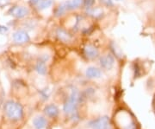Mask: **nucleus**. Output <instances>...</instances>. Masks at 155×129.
Here are the masks:
<instances>
[{
  "mask_svg": "<svg viewBox=\"0 0 155 129\" xmlns=\"http://www.w3.org/2000/svg\"><path fill=\"white\" fill-rule=\"evenodd\" d=\"M4 113L8 120L13 122L20 121L23 118L24 111L22 106L17 101L9 100L4 104Z\"/></svg>",
  "mask_w": 155,
  "mask_h": 129,
  "instance_id": "obj_1",
  "label": "nucleus"
},
{
  "mask_svg": "<svg viewBox=\"0 0 155 129\" xmlns=\"http://www.w3.org/2000/svg\"><path fill=\"white\" fill-rule=\"evenodd\" d=\"M81 101L80 92L77 89H72L71 94L66 102L63 105V111L66 114H72V113L77 111L78 103Z\"/></svg>",
  "mask_w": 155,
  "mask_h": 129,
  "instance_id": "obj_2",
  "label": "nucleus"
},
{
  "mask_svg": "<svg viewBox=\"0 0 155 129\" xmlns=\"http://www.w3.org/2000/svg\"><path fill=\"white\" fill-rule=\"evenodd\" d=\"M88 127L91 129H111L110 119L108 116H101L91 120Z\"/></svg>",
  "mask_w": 155,
  "mask_h": 129,
  "instance_id": "obj_3",
  "label": "nucleus"
},
{
  "mask_svg": "<svg viewBox=\"0 0 155 129\" xmlns=\"http://www.w3.org/2000/svg\"><path fill=\"white\" fill-rule=\"evenodd\" d=\"M8 13L11 15V17H15L17 19H22V18H24L28 16L29 11H28V8H26L24 6L14 5L10 8Z\"/></svg>",
  "mask_w": 155,
  "mask_h": 129,
  "instance_id": "obj_4",
  "label": "nucleus"
},
{
  "mask_svg": "<svg viewBox=\"0 0 155 129\" xmlns=\"http://www.w3.org/2000/svg\"><path fill=\"white\" fill-rule=\"evenodd\" d=\"M13 42L17 44H24L30 41V37L27 31L23 30H18L12 35Z\"/></svg>",
  "mask_w": 155,
  "mask_h": 129,
  "instance_id": "obj_5",
  "label": "nucleus"
},
{
  "mask_svg": "<svg viewBox=\"0 0 155 129\" xmlns=\"http://www.w3.org/2000/svg\"><path fill=\"white\" fill-rule=\"evenodd\" d=\"M99 64L102 68L110 70L115 65V58L110 54H106L99 57Z\"/></svg>",
  "mask_w": 155,
  "mask_h": 129,
  "instance_id": "obj_6",
  "label": "nucleus"
},
{
  "mask_svg": "<svg viewBox=\"0 0 155 129\" xmlns=\"http://www.w3.org/2000/svg\"><path fill=\"white\" fill-rule=\"evenodd\" d=\"M84 56L91 60H94V59H97V57H99L98 49L92 44L85 45L84 47Z\"/></svg>",
  "mask_w": 155,
  "mask_h": 129,
  "instance_id": "obj_7",
  "label": "nucleus"
},
{
  "mask_svg": "<svg viewBox=\"0 0 155 129\" xmlns=\"http://www.w3.org/2000/svg\"><path fill=\"white\" fill-rule=\"evenodd\" d=\"M43 112L48 117V118L54 119L56 118L59 113H60V109L59 107L56 106L55 104L54 103H51V104H48L47 106H45L44 109H43Z\"/></svg>",
  "mask_w": 155,
  "mask_h": 129,
  "instance_id": "obj_8",
  "label": "nucleus"
},
{
  "mask_svg": "<svg viewBox=\"0 0 155 129\" xmlns=\"http://www.w3.org/2000/svg\"><path fill=\"white\" fill-rule=\"evenodd\" d=\"M85 75L89 79H99L102 76V71L98 68L91 66L86 68Z\"/></svg>",
  "mask_w": 155,
  "mask_h": 129,
  "instance_id": "obj_9",
  "label": "nucleus"
},
{
  "mask_svg": "<svg viewBox=\"0 0 155 129\" xmlns=\"http://www.w3.org/2000/svg\"><path fill=\"white\" fill-rule=\"evenodd\" d=\"M86 14L93 18H100L104 16V12L102 7H90L86 8Z\"/></svg>",
  "mask_w": 155,
  "mask_h": 129,
  "instance_id": "obj_10",
  "label": "nucleus"
},
{
  "mask_svg": "<svg viewBox=\"0 0 155 129\" xmlns=\"http://www.w3.org/2000/svg\"><path fill=\"white\" fill-rule=\"evenodd\" d=\"M55 34L57 38L60 41H61V42H63V43H69L72 40L71 35L68 33L66 30H64V29L58 28L56 30Z\"/></svg>",
  "mask_w": 155,
  "mask_h": 129,
  "instance_id": "obj_11",
  "label": "nucleus"
},
{
  "mask_svg": "<svg viewBox=\"0 0 155 129\" xmlns=\"http://www.w3.org/2000/svg\"><path fill=\"white\" fill-rule=\"evenodd\" d=\"M32 123L35 129H44L48 125V120L43 116H37L34 118Z\"/></svg>",
  "mask_w": 155,
  "mask_h": 129,
  "instance_id": "obj_12",
  "label": "nucleus"
},
{
  "mask_svg": "<svg viewBox=\"0 0 155 129\" xmlns=\"http://www.w3.org/2000/svg\"><path fill=\"white\" fill-rule=\"evenodd\" d=\"M67 11H68V9H67V3L64 2V3H61V5H59L56 7L54 9V14L56 17H61L64 16Z\"/></svg>",
  "mask_w": 155,
  "mask_h": 129,
  "instance_id": "obj_13",
  "label": "nucleus"
},
{
  "mask_svg": "<svg viewBox=\"0 0 155 129\" xmlns=\"http://www.w3.org/2000/svg\"><path fill=\"white\" fill-rule=\"evenodd\" d=\"M66 3H67L68 11L77 10L84 5V0H68Z\"/></svg>",
  "mask_w": 155,
  "mask_h": 129,
  "instance_id": "obj_14",
  "label": "nucleus"
},
{
  "mask_svg": "<svg viewBox=\"0 0 155 129\" xmlns=\"http://www.w3.org/2000/svg\"><path fill=\"white\" fill-rule=\"evenodd\" d=\"M35 71L41 75H45L47 74V71H48V68H47V65H46V62L44 61H41L40 60L38 62H36L35 64Z\"/></svg>",
  "mask_w": 155,
  "mask_h": 129,
  "instance_id": "obj_15",
  "label": "nucleus"
},
{
  "mask_svg": "<svg viewBox=\"0 0 155 129\" xmlns=\"http://www.w3.org/2000/svg\"><path fill=\"white\" fill-rule=\"evenodd\" d=\"M54 0H41V2L36 6L39 11H44L46 9H48L49 7L53 5Z\"/></svg>",
  "mask_w": 155,
  "mask_h": 129,
  "instance_id": "obj_16",
  "label": "nucleus"
},
{
  "mask_svg": "<svg viewBox=\"0 0 155 129\" xmlns=\"http://www.w3.org/2000/svg\"><path fill=\"white\" fill-rule=\"evenodd\" d=\"M39 94H40V96H41V98L43 101H47V100H48V98H49V96H50V93H49V91L47 89L41 90V91L39 92Z\"/></svg>",
  "mask_w": 155,
  "mask_h": 129,
  "instance_id": "obj_17",
  "label": "nucleus"
},
{
  "mask_svg": "<svg viewBox=\"0 0 155 129\" xmlns=\"http://www.w3.org/2000/svg\"><path fill=\"white\" fill-rule=\"evenodd\" d=\"M100 3L103 5L106 6V7H111V6H113L115 5L112 0H100Z\"/></svg>",
  "mask_w": 155,
  "mask_h": 129,
  "instance_id": "obj_18",
  "label": "nucleus"
},
{
  "mask_svg": "<svg viewBox=\"0 0 155 129\" xmlns=\"http://www.w3.org/2000/svg\"><path fill=\"white\" fill-rule=\"evenodd\" d=\"M95 0H84V6L85 8H90L94 5Z\"/></svg>",
  "mask_w": 155,
  "mask_h": 129,
  "instance_id": "obj_19",
  "label": "nucleus"
},
{
  "mask_svg": "<svg viewBox=\"0 0 155 129\" xmlns=\"http://www.w3.org/2000/svg\"><path fill=\"white\" fill-rule=\"evenodd\" d=\"M7 31H8V28L6 26H5V25H0V33H5Z\"/></svg>",
  "mask_w": 155,
  "mask_h": 129,
  "instance_id": "obj_20",
  "label": "nucleus"
},
{
  "mask_svg": "<svg viewBox=\"0 0 155 129\" xmlns=\"http://www.w3.org/2000/svg\"><path fill=\"white\" fill-rule=\"evenodd\" d=\"M10 3V0H0V7H4Z\"/></svg>",
  "mask_w": 155,
  "mask_h": 129,
  "instance_id": "obj_21",
  "label": "nucleus"
},
{
  "mask_svg": "<svg viewBox=\"0 0 155 129\" xmlns=\"http://www.w3.org/2000/svg\"><path fill=\"white\" fill-rule=\"evenodd\" d=\"M40 2L41 0H29V4L33 6H37Z\"/></svg>",
  "mask_w": 155,
  "mask_h": 129,
  "instance_id": "obj_22",
  "label": "nucleus"
},
{
  "mask_svg": "<svg viewBox=\"0 0 155 129\" xmlns=\"http://www.w3.org/2000/svg\"><path fill=\"white\" fill-rule=\"evenodd\" d=\"M113 2H114V4L115 3H117V2H121V1H122V0H112Z\"/></svg>",
  "mask_w": 155,
  "mask_h": 129,
  "instance_id": "obj_23",
  "label": "nucleus"
}]
</instances>
